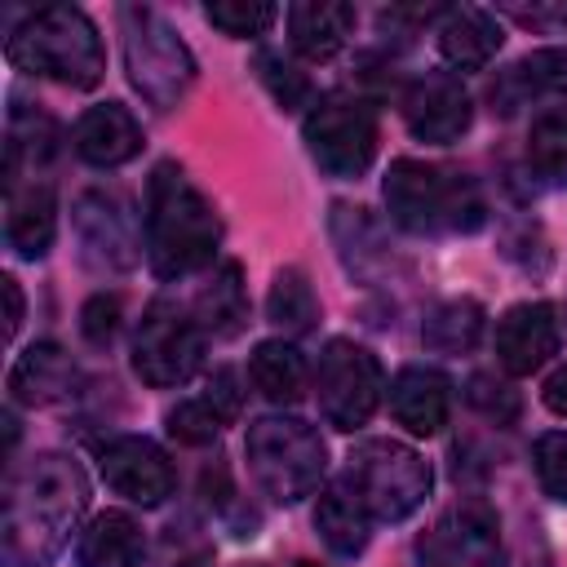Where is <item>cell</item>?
I'll list each match as a JSON object with an SVG mask.
<instances>
[{"mask_svg": "<svg viewBox=\"0 0 567 567\" xmlns=\"http://www.w3.org/2000/svg\"><path fill=\"white\" fill-rule=\"evenodd\" d=\"M403 120H408L412 137L447 146V142H456V137L470 128L474 102H470V93H465V84H461L456 75L430 71V75H421V80L403 93Z\"/></svg>", "mask_w": 567, "mask_h": 567, "instance_id": "cell-13", "label": "cell"}, {"mask_svg": "<svg viewBox=\"0 0 567 567\" xmlns=\"http://www.w3.org/2000/svg\"><path fill=\"white\" fill-rule=\"evenodd\" d=\"M310 159L332 177H363L377 159V115L363 97H323L301 124Z\"/></svg>", "mask_w": 567, "mask_h": 567, "instance_id": "cell-8", "label": "cell"}, {"mask_svg": "<svg viewBox=\"0 0 567 567\" xmlns=\"http://www.w3.org/2000/svg\"><path fill=\"white\" fill-rule=\"evenodd\" d=\"M75 155L93 168H120L128 164L137 151H142V124L133 120L128 106L120 102H102V106H89L80 120H75Z\"/></svg>", "mask_w": 567, "mask_h": 567, "instance_id": "cell-16", "label": "cell"}, {"mask_svg": "<svg viewBox=\"0 0 567 567\" xmlns=\"http://www.w3.org/2000/svg\"><path fill=\"white\" fill-rule=\"evenodd\" d=\"M142 527L124 509L97 514L75 545V567H142Z\"/></svg>", "mask_w": 567, "mask_h": 567, "instance_id": "cell-23", "label": "cell"}, {"mask_svg": "<svg viewBox=\"0 0 567 567\" xmlns=\"http://www.w3.org/2000/svg\"><path fill=\"white\" fill-rule=\"evenodd\" d=\"M430 461L399 439H363L346 456V487L381 523H403L430 496Z\"/></svg>", "mask_w": 567, "mask_h": 567, "instance_id": "cell-6", "label": "cell"}, {"mask_svg": "<svg viewBox=\"0 0 567 567\" xmlns=\"http://www.w3.org/2000/svg\"><path fill=\"white\" fill-rule=\"evenodd\" d=\"M558 354V319L545 301H518L496 323V363L509 377H532Z\"/></svg>", "mask_w": 567, "mask_h": 567, "instance_id": "cell-14", "label": "cell"}, {"mask_svg": "<svg viewBox=\"0 0 567 567\" xmlns=\"http://www.w3.org/2000/svg\"><path fill=\"white\" fill-rule=\"evenodd\" d=\"M75 381H80V372H75L71 354L62 346H53V341L27 346L9 368V394L18 403H27V408L62 403L66 394H75Z\"/></svg>", "mask_w": 567, "mask_h": 567, "instance_id": "cell-19", "label": "cell"}, {"mask_svg": "<svg viewBox=\"0 0 567 567\" xmlns=\"http://www.w3.org/2000/svg\"><path fill=\"white\" fill-rule=\"evenodd\" d=\"M248 377L252 385L270 399V403H297L306 394V359L292 341L284 337H270V341H257L252 359H248Z\"/></svg>", "mask_w": 567, "mask_h": 567, "instance_id": "cell-25", "label": "cell"}, {"mask_svg": "<svg viewBox=\"0 0 567 567\" xmlns=\"http://www.w3.org/2000/svg\"><path fill=\"white\" fill-rule=\"evenodd\" d=\"M297 567H319V563H297Z\"/></svg>", "mask_w": 567, "mask_h": 567, "instance_id": "cell-40", "label": "cell"}, {"mask_svg": "<svg viewBox=\"0 0 567 567\" xmlns=\"http://www.w3.org/2000/svg\"><path fill=\"white\" fill-rule=\"evenodd\" d=\"M58 151V128L49 115H31V111H13L9 115V142H4V182H18L22 177V164H31V177L35 168Z\"/></svg>", "mask_w": 567, "mask_h": 567, "instance_id": "cell-28", "label": "cell"}, {"mask_svg": "<svg viewBox=\"0 0 567 567\" xmlns=\"http://www.w3.org/2000/svg\"><path fill=\"white\" fill-rule=\"evenodd\" d=\"M545 408H549L554 416H567V363L545 381Z\"/></svg>", "mask_w": 567, "mask_h": 567, "instance_id": "cell-39", "label": "cell"}, {"mask_svg": "<svg viewBox=\"0 0 567 567\" xmlns=\"http://www.w3.org/2000/svg\"><path fill=\"white\" fill-rule=\"evenodd\" d=\"M470 403L496 421H514L518 416V394L505 385V381H492V377H470Z\"/></svg>", "mask_w": 567, "mask_h": 567, "instance_id": "cell-36", "label": "cell"}, {"mask_svg": "<svg viewBox=\"0 0 567 567\" xmlns=\"http://www.w3.org/2000/svg\"><path fill=\"white\" fill-rule=\"evenodd\" d=\"M115 328H120V297H111V292L89 297L84 310H80V332H84L93 346H106V341L115 337Z\"/></svg>", "mask_w": 567, "mask_h": 567, "instance_id": "cell-35", "label": "cell"}, {"mask_svg": "<svg viewBox=\"0 0 567 567\" xmlns=\"http://www.w3.org/2000/svg\"><path fill=\"white\" fill-rule=\"evenodd\" d=\"M532 465H536V478H540L545 496L567 505V430L540 434L536 447H532Z\"/></svg>", "mask_w": 567, "mask_h": 567, "instance_id": "cell-34", "label": "cell"}, {"mask_svg": "<svg viewBox=\"0 0 567 567\" xmlns=\"http://www.w3.org/2000/svg\"><path fill=\"white\" fill-rule=\"evenodd\" d=\"M204 359V332L195 319H186L177 306L168 301H155L142 323H137V337H133V372L155 385V390H168V385H182L195 377Z\"/></svg>", "mask_w": 567, "mask_h": 567, "instance_id": "cell-10", "label": "cell"}, {"mask_svg": "<svg viewBox=\"0 0 567 567\" xmlns=\"http://www.w3.org/2000/svg\"><path fill=\"white\" fill-rule=\"evenodd\" d=\"M58 235V204L53 190L35 177L4 186V239L22 261H35L49 252Z\"/></svg>", "mask_w": 567, "mask_h": 567, "instance_id": "cell-17", "label": "cell"}, {"mask_svg": "<svg viewBox=\"0 0 567 567\" xmlns=\"http://www.w3.org/2000/svg\"><path fill=\"white\" fill-rule=\"evenodd\" d=\"M368 518L372 514L363 509V501L346 483H332L315 505V527H319L323 545L341 558H354L368 549Z\"/></svg>", "mask_w": 567, "mask_h": 567, "instance_id": "cell-24", "label": "cell"}, {"mask_svg": "<svg viewBox=\"0 0 567 567\" xmlns=\"http://www.w3.org/2000/svg\"><path fill=\"white\" fill-rule=\"evenodd\" d=\"M221 425H226V421L213 412L208 399H186V403H177V408L168 412V434H173L177 443H186V447L213 443V439L221 434Z\"/></svg>", "mask_w": 567, "mask_h": 567, "instance_id": "cell-33", "label": "cell"}, {"mask_svg": "<svg viewBox=\"0 0 567 567\" xmlns=\"http://www.w3.org/2000/svg\"><path fill=\"white\" fill-rule=\"evenodd\" d=\"M4 53L18 71L58 80L66 89H93L106 71L102 35H97L93 18L75 4H44V9L27 13L9 31Z\"/></svg>", "mask_w": 567, "mask_h": 567, "instance_id": "cell-3", "label": "cell"}, {"mask_svg": "<svg viewBox=\"0 0 567 567\" xmlns=\"http://www.w3.org/2000/svg\"><path fill=\"white\" fill-rule=\"evenodd\" d=\"M279 9L266 4V0H217L208 4V22L235 40H248V35H266L275 27Z\"/></svg>", "mask_w": 567, "mask_h": 567, "instance_id": "cell-31", "label": "cell"}, {"mask_svg": "<svg viewBox=\"0 0 567 567\" xmlns=\"http://www.w3.org/2000/svg\"><path fill=\"white\" fill-rule=\"evenodd\" d=\"M244 567H261V563H244Z\"/></svg>", "mask_w": 567, "mask_h": 567, "instance_id": "cell-41", "label": "cell"}, {"mask_svg": "<svg viewBox=\"0 0 567 567\" xmlns=\"http://www.w3.org/2000/svg\"><path fill=\"white\" fill-rule=\"evenodd\" d=\"M248 452V470L252 483L275 501V505H292L301 496H310L328 470V452L315 425H306L301 416H261L248 425L244 439Z\"/></svg>", "mask_w": 567, "mask_h": 567, "instance_id": "cell-5", "label": "cell"}, {"mask_svg": "<svg viewBox=\"0 0 567 567\" xmlns=\"http://www.w3.org/2000/svg\"><path fill=\"white\" fill-rule=\"evenodd\" d=\"M120 35H124V66L133 89L155 106L173 111L186 89L195 84V58L177 40V31L155 13L151 4H124L120 9Z\"/></svg>", "mask_w": 567, "mask_h": 567, "instance_id": "cell-7", "label": "cell"}, {"mask_svg": "<svg viewBox=\"0 0 567 567\" xmlns=\"http://www.w3.org/2000/svg\"><path fill=\"white\" fill-rule=\"evenodd\" d=\"M315 390H319V412L328 416V425L359 430V425H368V416L381 403V390H385L381 363L368 346H359L350 337H332L319 354Z\"/></svg>", "mask_w": 567, "mask_h": 567, "instance_id": "cell-9", "label": "cell"}, {"mask_svg": "<svg viewBox=\"0 0 567 567\" xmlns=\"http://www.w3.org/2000/svg\"><path fill=\"white\" fill-rule=\"evenodd\" d=\"M527 164L545 182L567 186V106L536 115V124L527 133Z\"/></svg>", "mask_w": 567, "mask_h": 567, "instance_id": "cell-30", "label": "cell"}, {"mask_svg": "<svg viewBox=\"0 0 567 567\" xmlns=\"http://www.w3.org/2000/svg\"><path fill=\"white\" fill-rule=\"evenodd\" d=\"M390 412L394 421L416 434V439H430L447 425V412H452V381L439 372V368H399L394 381H390Z\"/></svg>", "mask_w": 567, "mask_h": 567, "instance_id": "cell-15", "label": "cell"}, {"mask_svg": "<svg viewBox=\"0 0 567 567\" xmlns=\"http://www.w3.org/2000/svg\"><path fill=\"white\" fill-rule=\"evenodd\" d=\"M75 226H80V239L89 248L93 261L111 266V270H124L137 261V239H133V221L124 213V204L106 190H89L80 195L75 204Z\"/></svg>", "mask_w": 567, "mask_h": 567, "instance_id": "cell-18", "label": "cell"}, {"mask_svg": "<svg viewBox=\"0 0 567 567\" xmlns=\"http://www.w3.org/2000/svg\"><path fill=\"white\" fill-rule=\"evenodd\" d=\"M89 509V478L62 452H40L9 470L0 558L4 567H44L62 554L75 523Z\"/></svg>", "mask_w": 567, "mask_h": 567, "instance_id": "cell-1", "label": "cell"}, {"mask_svg": "<svg viewBox=\"0 0 567 567\" xmlns=\"http://www.w3.org/2000/svg\"><path fill=\"white\" fill-rule=\"evenodd\" d=\"M208 403H213V412L221 416V421H235L239 416V381H235V372L230 368H217L213 377H208V394H204Z\"/></svg>", "mask_w": 567, "mask_h": 567, "instance_id": "cell-37", "label": "cell"}, {"mask_svg": "<svg viewBox=\"0 0 567 567\" xmlns=\"http://www.w3.org/2000/svg\"><path fill=\"white\" fill-rule=\"evenodd\" d=\"M483 332V306L470 301V297H452V301H439L425 323H421V341L439 354H461V350H474Z\"/></svg>", "mask_w": 567, "mask_h": 567, "instance_id": "cell-27", "label": "cell"}, {"mask_svg": "<svg viewBox=\"0 0 567 567\" xmlns=\"http://www.w3.org/2000/svg\"><path fill=\"white\" fill-rule=\"evenodd\" d=\"M195 323H199V332L208 337H235L239 328H244V315H248V306H244V279H239V266L235 261H221L217 270H213V279L195 292Z\"/></svg>", "mask_w": 567, "mask_h": 567, "instance_id": "cell-26", "label": "cell"}, {"mask_svg": "<svg viewBox=\"0 0 567 567\" xmlns=\"http://www.w3.org/2000/svg\"><path fill=\"white\" fill-rule=\"evenodd\" d=\"M501 44H505V31L487 9H474V4L443 9V18H439V53L456 71H483L496 58Z\"/></svg>", "mask_w": 567, "mask_h": 567, "instance_id": "cell-21", "label": "cell"}, {"mask_svg": "<svg viewBox=\"0 0 567 567\" xmlns=\"http://www.w3.org/2000/svg\"><path fill=\"white\" fill-rule=\"evenodd\" d=\"M221 221L177 164H155L146 182V261L159 279H182L217 257Z\"/></svg>", "mask_w": 567, "mask_h": 567, "instance_id": "cell-2", "label": "cell"}, {"mask_svg": "<svg viewBox=\"0 0 567 567\" xmlns=\"http://www.w3.org/2000/svg\"><path fill=\"white\" fill-rule=\"evenodd\" d=\"M0 288H4V301H9V310H4V337L13 341V337H18V328H22V288H18V279H13V275H4V279H0Z\"/></svg>", "mask_w": 567, "mask_h": 567, "instance_id": "cell-38", "label": "cell"}, {"mask_svg": "<svg viewBox=\"0 0 567 567\" xmlns=\"http://www.w3.org/2000/svg\"><path fill=\"white\" fill-rule=\"evenodd\" d=\"M425 567H505L501 523L483 501H461L421 536Z\"/></svg>", "mask_w": 567, "mask_h": 567, "instance_id": "cell-11", "label": "cell"}, {"mask_svg": "<svg viewBox=\"0 0 567 567\" xmlns=\"http://www.w3.org/2000/svg\"><path fill=\"white\" fill-rule=\"evenodd\" d=\"M536 97H567V49H536L492 84V102L501 111H514Z\"/></svg>", "mask_w": 567, "mask_h": 567, "instance_id": "cell-22", "label": "cell"}, {"mask_svg": "<svg viewBox=\"0 0 567 567\" xmlns=\"http://www.w3.org/2000/svg\"><path fill=\"white\" fill-rule=\"evenodd\" d=\"M385 208L412 235H447V230H478L483 226V195L465 173L425 164V159H394L385 173Z\"/></svg>", "mask_w": 567, "mask_h": 567, "instance_id": "cell-4", "label": "cell"}, {"mask_svg": "<svg viewBox=\"0 0 567 567\" xmlns=\"http://www.w3.org/2000/svg\"><path fill=\"white\" fill-rule=\"evenodd\" d=\"M354 22H359L354 4H341V0H301V4H288V40L310 62L337 58L341 44L350 40Z\"/></svg>", "mask_w": 567, "mask_h": 567, "instance_id": "cell-20", "label": "cell"}, {"mask_svg": "<svg viewBox=\"0 0 567 567\" xmlns=\"http://www.w3.org/2000/svg\"><path fill=\"white\" fill-rule=\"evenodd\" d=\"M257 75H261V84L270 89V97L284 106V111H297V106H310V97H315V89H310V80L284 58V53H270V49H261L257 53Z\"/></svg>", "mask_w": 567, "mask_h": 567, "instance_id": "cell-32", "label": "cell"}, {"mask_svg": "<svg viewBox=\"0 0 567 567\" xmlns=\"http://www.w3.org/2000/svg\"><path fill=\"white\" fill-rule=\"evenodd\" d=\"M266 315L275 328H284L288 337H301L315 328L319 319V301H315V288L306 284V275L297 266H284L270 284V297H266Z\"/></svg>", "mask_w": 567, "mask_h": 567, "instance_id": "cell-29", "label": "cell"}, {"mask_svg": "<svg viewBox=\"0 0 567 567\" xmlns=\"http://www.w3.org/2000/svg\"><path fill=\"white\" fill-rule=\"evenodd\" d=\"M97 470H102L111 492H120L124 501L146 505V509L168 501L173 483H177L173 461L164 456V447L142 439V434H120V439L102 443L97 447Z\"/></svg>", "mask_w": 567, "mask_h": 567, "instance_id": "cell-12", "label": "cell"}]
</instances>
